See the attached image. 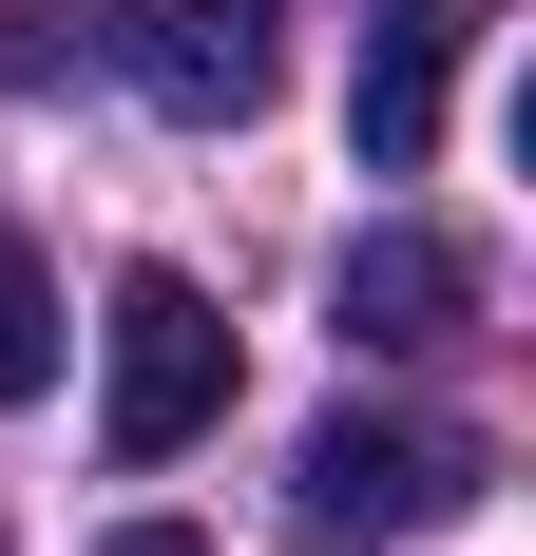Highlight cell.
Instances as JSON below:
<instances>
[{
    "instance_id": "obj_1",
    "label": "cell",
    "mask_w": 536,
    "mask_h": 556,
    "mask_svg": "<svg viewBox=\"0 0 536 556\" xmlns=\"http://www.w3.org/2000/svg\"><path fill=\"white\" fill-rule=\"evenodd\" d=\"M288 518H307L326 556L441 538V518H480V442H460V422H422V403H345V422H307V442H288Z\"/></svg>"
},
{
    "instance_id": "obj_2",
    "label": "cell",
    "mask_w": 536,
    "mask_h": 556,
    "mask_svg": "<svg viewBox=\"0 0 536 556\" xmlns=\"http://www.w3.org/2000/svg\"><path fill=\"white\" fill-rule=\"evenodd\" d=\"M97 422H115V460H173V442L230 422V307L192 269H135V288H115V403H97Z\"/></svg>"
},
{
    "instance_id": "obj_3",
    "label": "cell",
    "mask_w": 536,
    "mask_h": 556,
    "mask_svg": "<svg viewBox=\"0 0 536 556\" xmlns=\"http://www.w3.org/2000/svg\"><path fill=\"white\" fill-rule=\"evenodd\" d=\"M115 58H135L154 115L230 135V115H268V77H288V20H268V0H115Z\"/></svg>"
},
{
    "instance_id": "obj_4",
    "label": "cell",
    "mask_w": 536,
    "mask_h": 556,
    "mask_svg": "<svg viewBox=\"0 0 536 556\" xmlns=\"http://www.w3.org/2000/svg\"><path fill=\"white\" fill-rule=\"evenodd\" d=\"M460 39H480V0H383V20H365V77H345L365 173H422V154H441V115H460Z\"/></svg>"
},
{
    "instance_id": "obj_5",
    "label": "cell",
    "mask_w": 536,
    "mask_h": 556,
    "mask_svg": "<svg viewBox=\"0 0 536 556\" xmlns=\"http://www.w3.org/2000/svg\"><path fill=\"white\" fill-rule=\"evenodd\" d=\"M326 327L383 345V365H422V345L480 327V250H460V230H365V250H345V288H326Z\"/></svg>"
},
{
    "instance_id": "obj_6",
    "label": "cell",
    "mask_w": 536,
    "mask_h": 556,
    "mask_svg": "<svg viewBox=\"0 0 536 556\" xmlns=\"http://www.w3.org/2000/svg\"><path fill=\"white\" fill-rule=\"evenodd\" d=\"M58 384V288H39V250H0V403H39Z\"/></svg>"
},
{
    "instance_id": "obj_7",
    "label": "cell",
    "mask_w": 536,
    "mask_h": 556,
    "mask_svg": "<svg viewBox=\"0 0 536 556\" xmlns=\"http://www.w3.org/2000/svg\"><path fill=\"white\" fill-rule=\"evenodd\" d=\"M0 77H58V0H0Z\"/></svg>"
},
{
    "instance_id": "obj_8",
    "label": "cell",
    "mask_w": 536,
    "mask_h": 556,
    "mask_svg": "<svg viewBox=\"0 0 536 556\" xmlns=\"http://www.w3.org/2000/svg\"><path fill=\"white\" fill-rule=\"evenodd\" d=\"M97 556H212V538H173V518H135V538H97Z\"/></svg>"
}]
</instances>
